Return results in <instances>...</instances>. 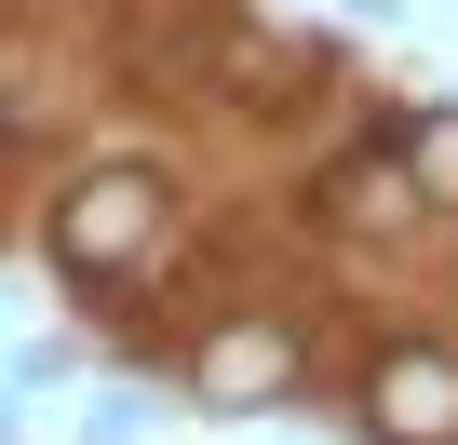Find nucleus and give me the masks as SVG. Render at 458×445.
<instances>
[{"instance_id": "nucleus-5", "label": "nucleus", "mask_w": 458, "mask_h": 445, "mask_svg": "<svg viewBox=\"0 0 458 445\" xmlns=\"http://www.w3.org/2000/svg\"><path fill=\"white\" fill-rule=\"evenodd\" d=\"M324 81H337V55L297 41V28H270V14H243V0H229L216 41H202V95H216L229 122H284V108L324 95Z\"/></svg>"}, {"instance_id": "nucleus-2", "label": "nucleus", "mask_w": 458, "mask_h": 445, "mask_svg": "<svg viewBox=\"0 0 458 445\" xmlns=\"http://www.w3.org/2000/svg\"><path fill=\"white\" fill-rule=\"evenodd\" d=\"M162 378H175L202 418H284V405H310V324H297V297L216 284V297L175 324Z\"/></svg>"}, {"instance_id": "nucleus-9", "label": "nucleus", "mask_w": 458, "mask_h": 445, "mask_svg": "<svg viewBox=\"0 0 458 445\" xmlns=\"http://www.w3.org/2000/svg\"><path fill=\"white\" fill-rule=\"evenodd\" d=\"M14 189H28V149H14V135H0V244H14V216H28Z\"/></svg>"}, {"instance_id": "nucleus-10", "label": "nucleus", "mask_w": 458, "mask_h": 445, "mask_svg": "<svg viewBox=\"0 0 458 445\" xmlns=\"http://www.w3.org/2000/svg\"><path fill=\"white\" fill-rule=\"evenodd\" d=\"M0 378H14V338H0Z\"/></svg>"}, {"instance_id": "nucleus-4", "label": "nucleus", "mask_w": 458, "mask_h": 445, "mask_svg": "<svg viewBox=\"0 0 458 445\" xmlns=\"http://www.w3.org/2000/svg\"><path fill=\"white\" fill-rule=\"evenodd\" d=\"M337 405H351V445H458V338L445 324L364 338L351 378H337Z\"/></svg>"}, {"instance_id": "nucleus-3", "label": "nucleus", "mask_w": 458, "mask_h": 445, "mask_svg": "<svg viewBox=\"0 0 458 445\" xmlns=\"http://www.w3.org/2000/svg\"><path fill=\"white\" fill-rule=\"evenodd\" d=\"M310 230H324L337 257H418L431 230H458V216L418 189V162L391 149V108H377V135H351V149L310 175Z\"/></svg>"}, {"instance_id": "nucleus-1", "label": "nucleus", "mask_w": 458, "mask_h": 445, "mask_svg": "<svg viewBox=\"0 0 458 445\" xmlns=\"http://www.w3.org/2000/svg\"><path fill=\"white\" fill-rule=\"evenodd\" d=\"M175 230H189V189L148 162V149H95V162H68V189L41 202V270L55 284H81L108 324L175 270Z\"/></svg>"}, {"instance_id": "nucleus-7", "label": "nucleus", "mask_w": 458, "mask_h": 445, "mask_svg": "<svg viewBox=\"0 0 458 445\" xmlns=\"http://www.w3.org/2000/svg\"><path fill=\"white\" fill-rule=\"evenodd\" d=\"M135 432H148V391H135V378H122V391H95V405H81V445H135Z\"/></svg>"}, {"instance_id": "nucleus-8", "label": "nucleus", "mask_w": 458, "mask_h": 445, "mask_svg": "<svg viewBox=\"0 0 458 445\" xmlns=\"http://www.w3.org/2000/svg\"><path fill=\"white\" fill-rule=\"evenodd\" d=\"M68 364H81V338H14V378H28V391H55Z\"/></svg>"}, {"instance_id": "nucleus-6", "label": "nucleus", "mask_w": 458, "mask_h": 445, "mask_svg": "<svg viewBox=\"0 0 458 445\" xmlns=\"http://www.w3.org/2000/svg\"><path fill=\"white\" fill-rule=\"evenodd\" d=\"M391 149L418 162V189L458 216V95H418V108H391Z\"/></svg>"}]
</instances>
